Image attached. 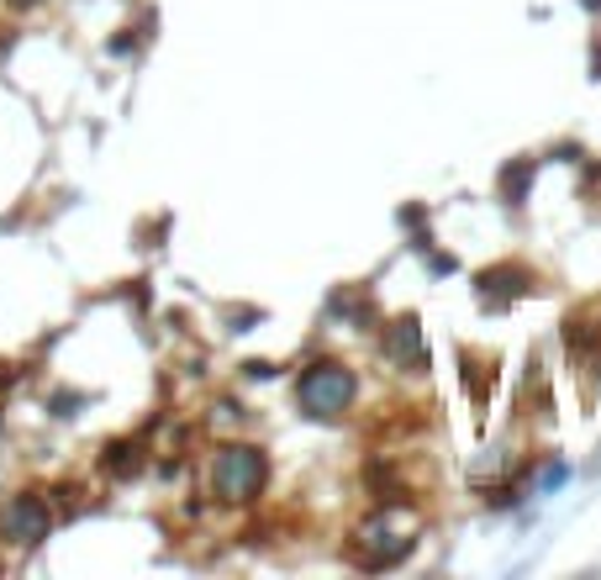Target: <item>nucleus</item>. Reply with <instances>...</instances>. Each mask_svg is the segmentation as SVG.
I'll return each instance as SVG.
<instances>
[{
  "instance_id": "nucleus-1",
  "label": "nucleus",
  "mask_w": 601,
  "mask_h": 580,
  "mask_svg": "<svg viewBox=\"0 0 601 580\" xmlns=\"http://www.w3.org/2000/svg\"><path fill=\"white\" fill-rule=\"evenodd\" d=\"M259 481H264V460L254 449H221L217 454V470H211V485H217L227 501H248L259 497Z\"/></svg>"
},
{
  "instance_id": "nucleus-2",
  "label": "nucleus",
  "mask_w": 601,
  "mask_h": 580,
  "mask_svg": "<svg viewBox=\"0 0 601 580\" xmlns=\"http://www.w3.org/2000/svg\"><path fill=\"white\" fill-rule=\"evenodd\" d=\"M348 396H354V381H348V370H338V364H317L312 375H300V406L317 412V417L343 412Z\"/></svg>"
},
{
  "instance_id": "nucleus-3",
  "label": "nucleus",
  "mask_w": 601,
  "mask_h": 580,
  "mask_svg": "<svg viewBox=\"0 0 601 580\" xmlns=\"http://www.w3.org/2000/svg\"><path fill=\"white\" fill-rule=\"evenodd\" d=\"M0 533L17 543H42L48 539V507L38 497H17L6 512H0Z\"/></svg>"
}]
</instances>
